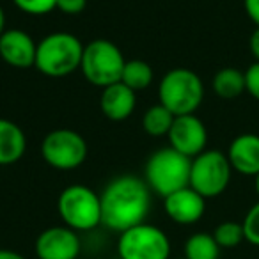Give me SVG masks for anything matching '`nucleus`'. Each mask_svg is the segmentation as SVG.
Listing matches in <instances>:
<instances>
[{
	"instance_id": "nucleus-28",
	"label": "nucleus",
	"mask_w": 259,
	"mask_h": 259,
	"mask_svg": "<svg viewBox=\"0 0 259 259\" xmlns=\"http://www.w3.org/2000/svg\"><path fill=\"white\" fill-rule=\"evenodd\" d=\"M0 259H27L23 254L16 250H11V248H0Z\"/></svg>"
},
{
	"instance_id": "nucleus-2",
	"label": "nucleus",
	"mask_w": 259,
	"mask_h": 259,
	"mask_svg": "<svg viewBox=\"0 0 259 259\" xmlns=\"http://www.w3.org/2000/svg\"><path fill=\"white\" fill-rule=\"evenodd\" d=\"M82 55L83 45L75 34L52 32L37 43L34 68L50 78H64L80 69Z\"/></svg>"
},
{
	"instance_id": "nucleus-30",
	"label": "nucleus",
	"mask_w": 259,
	"mask_h": 259,
	"mask_svg": "<svg viewBox=\"0 0 259 259\" xmlns=\"http://www.w3.org/2000/svg\"><path fill=\"white\" fill-rule=\"evenodd\" d=\"M254 187H255V194L259 195V174L254 178Z\"/></svg>"
},
{
	"instance_id": "nucleus-1",
	"label": "nucleus",
	"mask_w": 259,
	"mask_h": 259,
	"mask_svg": "<svg viewBox=\"0 0 259 259\" xmlns=\"http://www.w3.org/2000/svg\"><path fill=\"white\" fill-rule=\"evenodd\" d=\"M151 194L148 183L132 174L112 180L100 194L101 226L119 234L146 222L151 209Z\"/></svg>"
},
{
	"instance_id": "nucleus-14",
	"label": "nucleus",
	"mask_w": 259,
	"mask_h": 259,
	"mask_svg": "<svg viewBox=\"0 0 259 259\" xmlns=\"http://www.w3.org/2000/svg\"><path fill=\"white\" fill-rule=\"evenodd\" d=\"M227 158L238 174L255 178L259 174V135L241 134L229 144Z\"/></svg>"
},
{
	"instance_id": "nucleus-23",
	"label": "nucleus",
	"mask_w": 259,
	"mask_h": 259,
	"mask_svg": "<svg viewBox=\"0 0 259 259\" xmlns=\"http://www.w3.org/2000/svg\"><path fill=\"white\" fill-rule=\"evenodd\" d=\"M241 226H243L245 241H248L254 247H259V201L247 211Z\"/></svg>"
},
{
	"instance_id": "nucleus-16",
	"label": "nucleus",
	"mask_w": 259,
	"mask_h": 259,
	"mask_svg": "<svg viewBox=\"0 0 259 259\" xmlns=\"http://www.w3.org/2000/svg\"><path fill=\"white\" fill-rule=\"evenodd\" d=\"M27 151V135L11 119L0 117V167L20 162Z\"/></svg>"
},
{
	"instance_id": "nucleus-12",
	"label": "nucleus",
	"mask_w": 259,
	"mask_h": 259,
	"mask_svg": "<svg viewBox=\"0 0 259 259\" xmlns=\"http://www.w3.org/2000/svg\"><path fill=\"white\" fill-rule=\"evenodd\" d=\"M37 43L22 29H6L0 36V59L16 69H27L36 64Z\"/></svg>"
},
{
	"instance_id": "nucleus-17",
	"label": "nucleus",
	"mask_w": 259,
	"mask_h": 259,
	"mask_svg": "<svg viewBox=\"0 0 259 259\" xmlns=\"http://www.w3.org/2000/svg\"><path fill=\"white\" fill-rule=\"evenodd\" d=\"M211 87L220 100H236L245 93V71L238 68H222L213 76Z\"/></svg>"
},
{
	"instance_id": "nucleus-18",
	"label": "nucleus",
	"mask_w": 259,
	"mask_h": 259,
	"mask_svg": "<svg viewBox=\"0 0 259 259\" xmlns=\"http://www.w3.org/2000/svg\"><path fill=\"white\" fill-rule=\"evenodd\" d=\"M220 250L211 233H194L183 245V257L187 259H220Z\"/></svg>"
},
{
	"instance_id": "nucleus-15",
	"label": "nucleus",
	"mask_w": 259,
	"mask_h": 259,
	"mask_svg": "<svg viewBox=\"0 0 259 259\" xmlns=\"http://www.w3.org/2000/svg\"><path fill=\"white\" fill-rule=\"evenodd\" d=\"M135 91H132L122 82L112 83V85L101 89L100 108L103 115L110 121H124L132 117L137 107V96Z\"/></svg>"
},
{
	"instance_id": "nucleus-21",
	"label": "nucleus",
	"mask_w": 259,
	"mask_h": 259,
	"mask_svg": "<svg viewBox=\"0 0 259 259\" xmlns=\"http://www.w3.org/2000/svg\"><path fill=\"white\" fill-rule=\"evenodd\" d=\"M211 234L220 248H236L241 241H245L243 226L241 222H233V220L220 222Z\"/></svg>"
},
{
	"instance_id": "nucleus-8",
	"label": "nucleus",
	"mask_w": 259,
	"mask_h": 259,
	"mask_svg": "<svg viewBox=\"0 0 259 259\" xmlns=\"http://www.w3.org/2000/svg\"><path fill=\"white\" fill-rule=\"evenodd\" d=\"M233 167L226 153L219 149H206L192 158L190 187L204 199L222 195L231 183Z\"/></svg>"
},
{
	"instance_id": "nucleus-7",
	"label": "nucleus",
	"mask_w": 259,
	"mask_h": 259,
	"mask_svg": "<svg viewBox=\"0 0 259 259\" xmlns=\"http://www.w3.org/2000/svg\"><path fill=\"white\" fill-rule=\"evenodd\" d=\"M117 259H170L172 243L162 227L142 222L119 233Z\"/></svg>"
},
{
	"instance_id": "nucleus-13",
	"label": "nucleus",
	"mask_w": 259,
	"mask_h": 259,
	"mask_svg": "<svg viewBox=\"0 0 259 259\" xmlns=\"http://www.w3.org/2000/svg\"><path fill=\"white\" fill-rule=\"evenodd\" d=\"M163 211L174 224L192 226L204 217L206 199L192 187H185L163 199Z\"/></svg>"
},
{
	"instance_id": "nucleus-9",
	"label": "nucleus",
	"mask_w": 259,
	"mask_h": 259,
	"mask_svg": "<svg viewBox=\"0 0 259 259\" xmlns=\"http://www.w3.org/2000/svg\"><path fill=\"white\" fill-rule=\"evenodd\" d=\"M89 148L78 132L69 128L52 130L41 142L43 160L57 170H75L87 160Z\"/></svg>"
},
{
	"instance_id": "nucleus-3",
	"label": "nucleus",
	"mask_w": 259,
	"mask_h": 259,
	"mask_svg": "<svg viewBox=\"0 0 259 259\" xmlns=\"http://www.w3.org/2000/svg\"><path fill=\"white\" fill-rule=\"evenodd\" d=\"M192 158L181 155L180 151L162 148L148 158L144 167V181L149 190L162 199L185 187H190Z\"/></svg>"
},
{
	"instance_id": "nucleus-22",
	"label": "nucleus",
	"mask_w": 259,
	"mask_h": 259,
	"mask_svg": "<svg viewBox=\"0 0 259 259\" xmlns=\"http://www.w3.org/2000/svg\"><path fill=\"white\" fill-rule=\"evenodd\" d=\"M13 4L29 16H45L57 9V0H13Z\"/></svg>"
},
{
	"instance_id": "nucleus-4",
	"label": "nucleus",
	"mask_w": 259,
	"mask_h": 259,
	"mask_svg": "<svg viewBox=\"0 0 259 259\" xmlns=\"http://www.w3.org/2000/svg\"><path fill=\"white\" fill-rule=\"evenodd\" d=\"M158 98L174 115L195 114L204 100V83L188 68L169 69L158 83Z\"/></svg>"
},
{
	"instance_id": "nucleus-20",
	"label": "nucleus",
	"mask_w": 259,
	"mask_h": 259,
	"mask_svg": "<svg viewBox=\"0 0 259 259\" xmlns=\"http://www.w3.org/2000/svg\"><path fill=\"white\" fill-rule=\"evenodd\" d=\"M174 117L176 115L169 108H165L162 103H156L144 112L142 128L151 137H167L170 132V126L174 122Z\"/></svg>"
},
{
	"instance_id": "nucleus-19",
	"label": "nucleus",
	"mask_w": 259,
	"mask_h": 259,
	"mask_svg": "<svg viewBox=\"0 0 259 259\" xmlns=\"http://www.w3.org/2000/svg\"><path fill=\"white\" fill-rule=\"evenodd\" d=\"M155 80V71H153L151 64H148L146 61L141 59H132V61H126L124 69H122L121 82L124 85H128L132 91H144Z\"/></svg>"
},
{
	"instance_id": "nucleus-27",
	"label": "nucleus",
	"mask_w": 259,
	"mask_h": 259,
	"mask_svg": "<svg viewBox=\"0 0 259 259\" xmlns=\"http://www.w3.org/2000/svg\"><path fill=\"white\" fill-rule=\"evenodd\" d=\"M248 48H250L252 57L259 62V27H255V30L250 34V39H248Z\"/></svg>"
},
{
	"instance_id": "nucleus-25",
	"label": "nucleus",
	"mask_w": 259,
	"mask_h": 259,
	"mask_svg": "<svg viewBox=\"0 0 259 259\" xmlns=\"http://www.w3.org/2000/svg\"><path fill=\"white\" fill-rule=\"evenodd\" d=\"M87 8V0H57V11L68 16H76Z\"/></svg>"
},
{
	"instance_id": "nucleus-31",
	"label": "nucleus",
	"mask_w": 259,
	"mask_h": 259,
	"mask_svg": "<svg viewBox=\"0 0 259 259\" xmlns=\"http://www.w3.org/2000/svg\"><path fill=\"white\" fill-rule=\"evenodd\" d=\"M170 259H187V257H170Z\"/></svg>"
},
{
	"instance_id": "nucleus-24",
	"label": "nucleus",
	"mask_w": 259,
	"mask_h": 259,
	"mask_svg": "<svg viewBox=\"0 0 259 259\" xmlns=\"http://www.w3.org/2000/svg\"><path fill=\"white\" fill-rule=\"evenodd\" d=\"M245 91L255 101H259V62L257 61L248 66L247 71H245Z\"/></svg>"
},
{
	"instance_id": "nucleus-29",
	"label": "nucleus",
	"mask_w": 259,
	"mask_h": 259,
	"mask_svg": "<svg viewBox=\"0 0 259 259\" xmlns=\"http://www.w3.org/2000/svg\"><path fill=\"white\" fill-rule=\"evenodd\" d=\"M6 32V13H4V8L0 6V36Z\"/></svg>"
},
{
	"instance_id": "nucleus-11",
	"label": "nucleus",
	"mask_w": 259,
	"mask_h": 259,
	"mask_svg": "<svg viewBox=\"0 0 259 259\" xmlns=\"http://www.w3.org/2000/svg\"><path fill=\"white\" fill-rule=\"evenodd\" d=\"M167 137H169L170 148L188 158H195L202 151H206L208 130L195 114L176 115Z\"/></svg>"
},
{
	"instance_id": "nucleus-5",
	"label": "nucleus",
	"mask_w": 259,
	"mask_h": 259,
	"mask_svg": "<svg viewBox=\"0 0 259 259\" xmlns=\"http://www.w3.org/2000/svg\"><path fill=\"white\" fill-rule=\"evenodd\" d=\"M62 224L76 233H93L101 226L100 194L87 185H69L57 199Z\"/></svg>"
},
{
	"instance_id": "nucleus-6",
	"label": "nucleus",
	"mask_w": 259,
	"mask_h": 259,
	"mask_svg": "<svg viewBox=\"0 0 259 259\" xmlns=\"http://www.w3.org/2000/svg\"><path fill=\"white\" fill-rule=\"evenodd\" d=\"M126 59L121 48L108 39H93L83 47L82 71L83 78L94 87H105L121 82Z\"/></svg>"
},
{
	"instance_id": "nucleus-26",
	"label": "nucleus",
	"mask_w": 259,
	"mask_h": 259,
	"mask_svg": "<svg viewBox=\"0 0 259 259\" xmlns=\"http://www.w3.org/2000/svg\"><path fill=\"white\" fill-rule=\"evenodd\" d=\"M243 8L252 23L259 27V0H243Z\"/></svg>"
},
{
	"instance_id": "nucleus-10",
	"label": "nucleus",
	"mask_w": 259,
	"mask_h": 259,
	"mask_svg": "<svg viewBox=\"0 0 259 259\" xmlns=\"http://www.w3.org/2000/svg\"><path fill=\"white\" fill-rule=\"evenodd\" d=\"M83 250L80 233L68 226H52L43 229L34 241L37 259H78Z\"/></svg>"
}]
</instances>
